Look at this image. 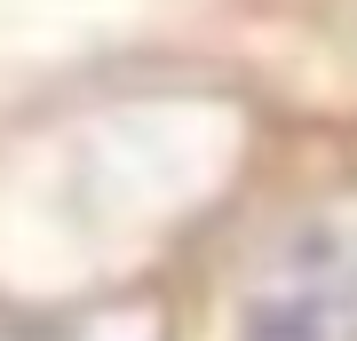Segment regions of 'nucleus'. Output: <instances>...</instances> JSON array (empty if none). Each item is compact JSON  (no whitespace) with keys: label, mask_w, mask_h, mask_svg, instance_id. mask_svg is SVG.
<instances>
[{"label":"nucleus","mask_w":357,"mask_h":341,"mask_svg":"<svg viewBox=\"0 0 357 341\" xmlns=\"http://www.w3.org/2000/svg\"><path fill=\"white\" fill-rule=\"evenodd\" d=\"M238 341H357V238L326 222L294 230L238 317Z\"/></svg>","instance_id":"obj_1"}]
</instances>
